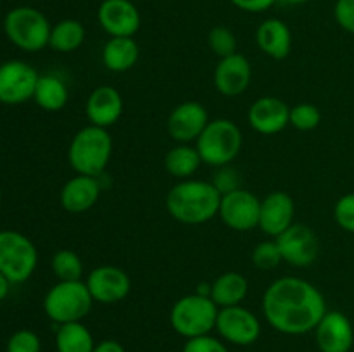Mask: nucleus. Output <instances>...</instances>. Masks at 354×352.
I'll use <instances>...</instances> for the list:
<instances>
[{"label": "nucleus", "mask_w": 354, "mask_h": 352, "mask_svg": "<svg viewBox=\"0 0 354 352\" xmlns=\"http://www.w3.org/2000/svg\"><path fill=\"white\" fill-rule=\"evenodd\" d=\"M327 313L325 297L313 283L283 276L270 283L263 295V314L270 326L286 335L315 331Z\"/></svg>", "instance_id": "1"}, {"label": "nucleus", "mask_w": 354, "mask_h": 352, "mask_svg": "<svg viewBox=\"0 0 354 352\" xmlns=\"http://www.w3.org/2000/svg\"><path fill=\"white\" fill-rule=\"evenodd\" d=\"M221 193L203 179H180L166 195L169 216L183 224H204L218 216Z\"/></svg>", "instance_id": "2"}, {"label": "nucleus", "mask_w": 354, "mask_h": 352, "mask_svg": "<svg viewBox=\"0 0 354 352\" xmlns=\"http://www.w3.org/2000/svg\"><path fill=\"white\" fill-rule=\"evenodd\" d=\"M113 155V138L99 126L82 128L76 131L68 148V161L76 175L99 178L106 171Z\"/></svg>", "instance_id": "3"}, {"label": "nucleus", "mask_w": 354, "mask_h": 352, "mask_svg": "<svg viewBox=\"0 0 354 352\" xmlns=\"http://www.w3.org/2000/svg\"><path fill=\"white\" fill-rule=\"evenodd\" d=\"M220 307L213 302L209 295L190 293L176 300L169 313V323L178 335L189 338L209 335L216 328Z\"/></svg>", "instance_id": "4"}, {"label": "nucleus", "mask_w": 354, "mask_h": 352, "mask_svg": "<svg viewBox=\"0 0 354 352\" xmlns=\"http://www.w3.org/2000/svg\"><path fill=\"white\" fill-rule=\"evenodd\" d=\"M93 299L83 280L59 282L45 293L44 311L55 324L82 321L92 309Z\"/></svg>", "instance_id": "5"}, {"label": "nucleus", "mask_w": 354, "mask_h": 352, "mask_svg": "<svg viewBox=\"0 0 354 352\" xmlns=\"http://www.w3.org/2000/svg\"><path fill=\"white\" fill-rule=\"evenodd\" d=\"M3 31L12 45L24 52H38L48 47L52 26L44 12L21 6L9 10L3 19Z\"/></svg>", "instance_id": "6"}, {"label": "nucleus", "mask_w": 354, "mask_h": 352, "mask_svg": "<svg viewBox=\"0 0 354 352\" xmlns=\"http://www.w3.org/2000/svg\"><path fill=\"white\" fill-rule=\"evenodd\" d=\"M196 147L203 162L214 168H223L230 164L241 152L242 131L234 121L213 119L197 138Z\"/></svg>", "instance_id": "7"}, {"label": "nucleus", "mask_w": 354, "mask_h": 352, "mask_svg": "<svg viewBox=\"0 0 354 352\" xmlns=\"http://www.w3.org/2000/svg\"><path fill=\"white\" fill-rule=\"evenodd\" d=\"M38 251L26 235L16 230L0 231V273L10 283H24L33 276Z\"/></svg>", "instance_id": "8"}, {"label": "nucleus", "mask_w": 354, "mask_h": 352, "mask_svg": "<svg viewBox=\"0 0 354 352\" xmlns=\"http://www.w3.org/2000/svg\"><path fill=\"white\" fill-rule=\"evenodd\" d=\"M40 75L28 62L12 59L0 64V102L17 106L33 99Z\"/></svg>", "instance_id": "9"}, {"label": "nucleus", "mask_w": 354, "mask_h": 352, "mask_svg": "<svg viewBox=\"0 0 354 352\" xmlns=\"http://www.w3.org/2000/svg\"><path fill=\"white\" fill-rule=\"evenodd\" d=\"M283 262L294 268H308L320 254V242L317 233L306 224H292L275 238Z\"/></svg>", "instance_id": "10"}, {"label": "nucleus", "mask_w": 354, "mask_h": 352, "mask_svg": "<svg viewBox=\"0 0 354 352\" xmlns=\"http://www.w3.org/2000/svg\"><path fill=\"white\" fill-rule=\"evenodd\" d=\"M220 217L228 228L235 231H249L259 226L261 200L252 192L237 188L221 195Z\"/></svg>", "instance_id": "11"}, {"label": "nucleus", "mask_w": 354, "mask_h": 352, "mask_svg": "<svg viewBox=\"0 0 354 352\" xmlns=\"http://www.w3.org/2000/svg\"><path fill=\"white\" fill-rule=\"evenodd\" d=\"M214 330L230 344L251 345L261 335V323L252 311L245 309L241 304V306L221 307Z\"/></svg>", "instance_id": "12"}, {"label": "nucleus", "mask_w": 354, "mask_h": 352, "mask_svg": "<svg viewBox=\"0 0 354 352\" xmlns=\"http://www.w3.org/2000/svg\"><path fill=\"white\" fill-rule=\"evenodd\" d=\"M93 302L118 304L128 297L131 280L127 271L118 266H99L92 269L85 280Z\"/></svg>", "instance_id": "13"}, {"label": "nucleus", "mask_w": 354, "mask_h": 352, "mask_svg": "<svg viewBox=\"0 0 354 352\" xmlns=\"http://www.w3.org/2000/svg\"><path fill=\"white\" fill-rule=\"evenodd\" d=\"M97 19L109 37H133L142 24L140 10L131 0H102Z\"/></svg>", "instance_id": "14"}, {"label": "nucleus", "mask_w": 354, "mask_h": 352, "mask_svg": "<svg viewBox=\"0 0 354 352\" xmlns=\"http://www.w3.org/2000/svg\"><path fill=\"white\" fill-rule=\"evenodd\" d=\"M207 123H209V114L206 107L201 102L189 100L171 110L166 128H168L169 137L175 141L190 144V141H197Z\"/></svg>", "instance_id": "15"}, {"label": "nucleus", "mask_w": 354, "mask_h": 352, "mask_svg": "<svg viewBox=\"0 0 354 352\" xmlns=\"http://www.w3.org/2000/svg\"><path fill=\"white\" fill-rule=\"evenodd\" d=\"M252 78L251 62L245 55L235 54L228 55L218 61L214 68L213 83L218 93L223 97H239L249 88Z\"/></svg>", "instance_id": "16"}, {"label": "nucleus", "mask_w": 354, "mask_h": 352, "mask_svg": "<svg viewBox=\"0 0 354 352\" xmlns=\"http://www.w3.org/2000/svg\"><path fill=\"white\" fill-rule=\"evenodd\" d=\"M315 338L320 352H349L354 344L351 321L341 311H327L315 328Z\"/></svg>", "instance_id": "17"}, {"label": "nucleus", "mask_w": 354, "mask_h": 352, "mask_svg": "<svg viewBox=\"0 0 354 352\" xmlns=\"http://www.w3.org/2000/svg\"><path fill=\"white\" fill-rule=\"evenodd\" d=\"M123 97L114 86H97L86 99L85 114L90 124L107 130L123 116Z\"/></svg>", "instance_id": "18"}, {"label": "nucleus", "mask_w": 354, "mask_h": 352, "mask_svg": "<svg viewBox=\"0 0 354 352\" xmlns=\"http://www.w3.org/2000/svg\"><path fill=\"white\" fill-rule=\"evenodd\" d=\"M294 214L296 206L289 193L277 192L268 193L261 200V214H259V228L268 237L277 238L282 235L287 228L294 224Z\"/></svg>", "instance_id": "19"}, {"label": "nucleus", "mask_w": 354, "mask_h": 352, "mask_svg": "<svg viewBox=\"0 0 354 352\" xmlns=\"http://www.w3.org/2000/svg\"><path fill=\"white\" fill-rule=\"evenodd\" d=\"M290 107L277 97H261L249 107L248 121L261 135H277L289 124Z\"/></svg>", "instance_id": "20"}, {"label": "nucleus", "mask_w": 354, "mask_h": 352, "mask_svg": "<svg viewBox=\"0 0 354 352\" xmlns=\"http://www.w3.org/2000/svg\"><path fill=\"white\" fill-rule=\"evenodd\" d=\"M100 190L102 188L99 178L78 175L64 183L59 200L64 211L71 214H82L95 206L100 197Z\"/></svg>", "instance_id": "21"}, {"label": "nucleus", "mask_w": 354, "mask_h": 352, "mask_svg": "<svg viewBox=\"0 0 354 352\" xmlns=\"http://www.w3.org/2000/svg\"><path fill=\"white\" fill-rule=\"evenodd\" d=\"M256 43L259 50L275 61H282L292 48V33L282 19H266L256 30Z\"/></svg>", "instance_id": "22"}, {"label": "nucleus", "mask_w": 354, "mask_h": 352, "mask_svg": "<svg viewBox=\"0 0 354 352\" xmlns=\"http://www.w3.org/2000/svg\"><path fill=\"white\" fill-rule=\"evenodd\" d=\"M249 292V282L242 273L227 271L211 283L209 297L218 307L241 306Z\"/></svg>", "instance_id": "23"}, {"label": "nucleus", "mask_w": 354, "mask_h": 352, "mask_svg": "<svg viewBox=\"0 0 354 352\" xmlns=\"http://www.w3.org/2000/svg\"><path fill=\"white\" fill-rule=\"evenodd\" d=\"M140 48L133 37H111L102 48V64L113 72L130 71L138 61Z\"/></svg>", "instance_id": "24"}, {"label": "nucleus", "mask_w": 354, "mask_h": 352, "mask_svg": "<svg viewBox=\"0 0 354 352\" xmlns=\"http://www.w3.org/2000/svg\"><path fill=\"white\" fill-rule=\"evenodd\" d=\"M33 100L47 113H57L66 107L69 92L66 83L55 75H40L35 88Z\"/></svg>", "instance_id": "25"}, {"label": "nucleus", "mask_w": 354, "mask_h": 352, "mask_svg": "<svg viewBox=\"0 0 354 352\" xmlns=\"http://www.w3.org/2000/svg\"><path fill=\"white\" fill-rule=\"evenodd\" d=\"M203 164L197 147L189 144H178L176 147L169 148L168 154L165 155V169L178 179H189L190 176L196 175L197 169Z\"/></svg>", "instance_id": "26"}, {"label": "nucleus", "mask_w": 354, "mask_h": 352, "mask_svg": "<svg viewBox=\"0 0 354 352\" xmlns=\"http://www.w3.org/2000/svg\"><path fill=\"white\" fill-rule=\"evenodd\" d=\"M55 347L57 352H93L95 342L88 328L82 321H76V323L59 324Z\"/></svg>", "instance_id": "27"}, {"label": "nucleus", "mask_w": 354, "mask_h": 352, "mask_svg": "<svg viewBox=\"0 0 354 352\" xmlns=\"http://www.w3.org/2000/svg\"><path fill=\"white\" fill-rule=\"evenodd\" d=\"M85 35V26L78 19H62L52 26L48 47L62 54L75 52L83 45Z\"/></svg>", "instance_id": "28"}, {"label": "nucleus", "mask_w": 354, "mask_h": 352, "mask_svg": "<svg viewBox=\"0 0 354 352\" xmlns=\"http://www.w3.org/2000/svg\"><path fill=\"white\" fill-rule=\"evenodd\" d=\"M52 271L57 276L59 282H78L83 275V262L75 251L62 248L52 257Z\"/></svg>", "instance_id": "29"}, {"label": "nucleus", "mask_w": 354, "mask_h": 352, "mask_svg": "<svg viewBox=\"0 0 354 352\" xmlns=\"http://www.w3.org/2000/svg\"><path fill=\"white\" fill-rule=\"evenodd\" d=\"M322 121V113L315 104L301 102L290 107L289 124L299 131H311L318 128Z\"/></svg>", "instance_id": "30"}, {"label": "nucleus", "mask_w": 354, "mask_h": 352, "mask_svg": "<svg viewBox=\"0 0 354 352\" xmlns=\"http://www.w3.org/2000/svg\"><path fill=\"white\" fill-rule=\"evenodd\" d=\"M207 45L213 54L220 59L237 52V38H235L234 31L228 30L227 26H214L207 35Z\"/></svg>", "instance_id": "31"}, {"label": "nucleus", "mask_w": 354, "mask_h": 352, "mask_svg": "<svg viewBox=\"0 0 354 352\" xmlns=\"http://www.w3.org/2000/svg\"><path fill=\"white\" fill-rule=\"evenodd\" d=\"M280 262H283V259L277 240L259 242L252 251V264L258 269L270 271V269H275Z\"/></svg>", "instance_id": "32"}, {"label": "nucleus", "mask_w": 354, "mask_h": 352, "mask_svg": "<svg viewBox=\"0 0 354 352\" xmlns=\"http://www.w3.org/2000/svg\"><path fill=\"white\" fill-rule=\"evenodd\" d=\"M41 342L35 331L17 330L7 340V352H40Z\"/></svg>", "instance_id": "33"}, {"label": "nucleus", "mask_w": 354, "mask_h": 352, "mask_svg": "<svg viewBox=\"0 0 354 352\" xmlns=\"http://www.w3.org/2000/svg\"><path fill=\"white\" fill-rule=\"evenodd\" d=\"M334 217L342 230L354 233V192L346 193L335 202Z\"/></svg>", "instance_id": "34"}, {"label": "nucleus", "mask_w": 354, "mask_h": 352, "mask_svg": "<svg viewBox=\"0 0 354 352\" xmlns=\"http://www.w3.org/2000/svg\"><path fill=\"white\" fill-rule=\"evenodd\" d=\"M182 352H228L223 342L211 335H203V337L189 338L187 344L183 345Z\"/></svg>", "instance_id": "35"}, {"label": "nucleus", "mask_w": 354, "mask_h": 352, "mask_svg": "<svg viewBox=\"0 0 354 352\" xmlns=\"http://www.w3.org/2000/svg\"><path fill=\"white\" fill-rule=\"evenodd\" d=\"M334 17L342 30L354 35V0H337L334 6Z\"/></svg>", "instance_id": "36"}, {"label": "nucleus", "mask_w": 354, "mask_h": 352, "mask_svg": "<svg viewBox=\"0 0 354 352\" xmlns=\"http://www.w3.org/2000/svg\"><path fill=\"white\" fill-rule=\"evenodd\" d=\"M213 185L216 186V190L221 193V195H225V193L234 192V190L241 188V186H239L237 173H235L234 169L228 168V166H223V168L218 169L216 176H214Z\"/></svg>", "instance_id": "37"}, {"label": "nucleus", "mask_w": 354, "mask_h": 352, "mask_svg": "<svg viewBox=\"0 0 354 352\" xmlns=\"http://www.w3.org/2000/svg\"><path fill=\"white\" fill-rule=\"evenodd\" d=\"M237 9L245 10V12H265L268 10L277 0H230Z\"/></svg>", "instance_id": "38"}, {"label": "nucleus", "mask_w": 354, "mask_h": 352, "mask_svg": "<svg viewBox=\"0 0 354 352\" xmlns=\"http://www.w3.org/2000/svg\"><path fill=\"white\" fill-rule=\"evenodd\" d=\"M93 352H127L123 345L116 340H102L95 345Z\"/></svg>", "instance_id": "39"}, {"label": "nucleus", "mask_w": 354, "mask_h": 352, "mask_svg": "<svg viewBox=\"0 0 354 352\" xmlns=\"http://www.w3.org/2000/svg\"><path fill=\"white\" fill-rule=\"evenodd\" d=\"M10 285H12V283H10L9 280H7L6 276H3L2 273H0V302H2V300L6 299L7 295H9Z\"/></svg>", "instance_id": "40"}, {"label": "nucleus", "mask_w": 354, "mask_h": 352, "mask_svg": "<svg viewBox=\"0 0 354 352\" xmlns=\"http://www.w3.org/2000/svg\"><path fill=\"white\" fill-rule=\"evenodd\" d=\"M283 2L292 3V6H301V3H306V2H310V0H283Z\"/></svg>", "instance_id": "41"}, {"label": "nucleus", "mask_w": 354, "mask_h": 352, "mask_svg": "<svg viewBox=\"0 0 354 352\" xmlns=\"http://www.w3.org/2000/svg\"><path fill=\"white\" fill-rule=\"evenodd\" d=\"M0 202H2V188H0Z\"/></svg>", "instance_id": "42"}]
</instances>
